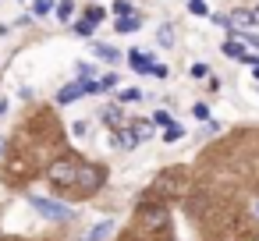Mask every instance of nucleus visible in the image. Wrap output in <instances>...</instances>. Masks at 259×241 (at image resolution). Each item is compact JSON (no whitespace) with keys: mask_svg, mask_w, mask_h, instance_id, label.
<instances>
[{"mask_svg":"<svg viewBox=\"0 0 259 241\" xmlns=\"http://www.w3.org/2000/svg\"><path fill=\"white\" fill-rule=\"evenodd\" d=\"M255 213H259V206H255Z\"/></svg>","mask_w":259,"mask_h":241,"instance_id":"c756f323","label":"nucleus"},{"mask_svg":"<svg viewBox=\"0 0 259 241\" xmlns=\"http://www.w3.org/2000/svg\"><path fill=\"white\" fill-rule=\"evenodd\" d=\"M149 75H153V78H167V68H163V64H153V71H149Z\"/></svg>","mask_w":259,"mask_h":241,"instance_id":"4be33fe9","label":"nucleus"},{"mask_svg":"<svg viewBox=\"0 0 259 241\" xmlns=\"http://www.w3.org/2000/svg\"><path fill=\"white\" fill-rule=\"evenodd\" d=\"M82 92H85V82H82V78H78V82H75V85H64V89H61V92H57V103H64V107H68V103H75V100H78V96H82Z\"/></svg>","mask_w":259,"mask_h":241,"instance_id":"39448f33","label":"nucleus"},{"mask_svg":"<svg viewBox=\"0 0 259 241\" xmlns=\"http://www.w3.org/2000/svg\"><path fill=\"white\" fill-rule=\"evenodd\" d=\"M29 202H32V209H36V213H43L47 220H71V216H75V213H71V206H64V202H54V199L29 195Z\"/></svg>","mask_w":259,"mask_h":241,"instance_id":"f03ea898","label":"nucleus"},{"mask_svg":"<svg viewBox=\"0 0 259 241\" xmlns=\"http://www.w3.org/2000/svg\"><path fill=\"white\" fill-rule=\"evenodd\" d=\"M71 15H75V4H71V0H61V4H57V18H61V22H68Z\"/></svg>","mask_w":259,"mask_h":241,"instance_id":"4468645a","label":"nucleus"},{"mask_svg":"<svg viewBox=\"0 0 259 241\" xmlns=\"http://www.w3.org/2000/svg\"><path fill=\"white\" fill-rule=\"evenodd\" d=\"M170 43H174V29L163 25V29H160V46H170Z\"/></svg>","mask_w":259,"mask_h":241,"instance_id":"f3484780","label":"nucleus"},{"mask_svg":"<svg viewBox=\"0 0 259 241\" xmlns=\"http://www.w3.org/2000/svg\"><path fill=\"white\" fill-rule=\"evenodd\" d=\"M114 85H117V75H107V78L100 82V89H114Z\"/></svg>","mask_w":259,"mask_h":241,"instance_id":"5701e85b","label":"nucleus"},{"mask_svg":"<svg viewBox=\"0 0 259 241\" xmlns=\"http://www.w3.org/2000/svg\"><path fill=\"white\" fill-rule=\"evenodd\" d=\"M71 131H75V135L82 138V135H85V121H75V124H71Z\"/></svg>","mask_w":259,"mask_h":241,"instance_id":"a878e982","label":"nucleus"},{"mask_svg":"<svg viewBox=\"0 0 259 241\" xmlns=\"http://www.w3.org/2000/svg\"><path fill=\"white\" fill-rule=\"evenodd\" d=\"M142 223H146V227H153V230H160V227H167V213H163L160 206L142 209Z\"/></svg>","mask_w":259,"mask_h":241,"instance_id":"20e7f679","label":"nucleus"},{"mask_svg":"<svg viewBox=\"0 0 259 241\" xmlns=\"http://www.w3.org/2000/svg\"><path fill=\"white\" fill-rule=\"evenodd\" d=\"M96 57L107 61V64H117V61H121V54H117L114 46H107V43H96Z\"/></svg>","mask_w":259,"mask_h":241,"instance_id":"6e6552de","label":"nucleus"},{"mask_svg":"<svg viewBox=\"0 0 259 241\" xmlns=\"http://www.w3.org/2000/svg\"><path fill=\"white\" fill-rule=\"evenodd\" d=\"M114 11H117V15H132V4H124V0H117V4H114Z\"/></svg>","mask_w":259,"mask_h":241,"instance_id":"412c9836","label":"nucleus"},{"mask_svg":"<svg viewBox=\"0 0 259 241\" xmlns=\"http://www.w3.org/2000/svg\"><path fill=\"white\" fill-rule=\"evenodd\" d=\"M227 22H231L234 29H238V25H245V29H248V25H252V11H234Z\"/></svg>","mask_w":259,"mask_h":241,"instance_id":"f8f14e48","label":"nucleus"},{"mask_svg":"<svg viewBox=\"0 0 259 241\" xmlns=\"http://www.w3.org/2000/svg\"><path fill=\"white\" fill-rule=\"evenodd\" d=\"M103 167H96V163H78L75 167V188H82V191H96L100 184H103Z\"/></svg>","mask_w":259,"mask_h":241,"instance_id":"f257e3e1","label":"nucleus"},{"mask_svg":"<svg viewBox=\"0 0 259 241\" xmlns=\"http://www.w3.org/2000/svg\"><path fill=\"white\" fill-rule=\"evenodd\" d=\"M110 234H114V223H110V220H103L100 227H93V230L85 234V241H107Z\"/></svg>","mask_w":259,"mask_h":241,"instance_id":"423d86ee","label":"nucleus"},{"mask_svg":"<svg viewBox=\"0 0 259 241\" xmlns=\"http://www.w3.org/2000/svg\"><path fill=\"white\" fill-rule=\"evenodd\" d=\"M139 96H142L139 89H124V92H121V103H132V100H139Z\"/></svg>","mask_w":259,"mask_h":241,"instance_id":"aec40b11","label":"nucleus"},{"mask_svg":"<svg viewBox=\"0 0 259 241\" xmlns=\"http://www.w3.org/2000/svg\"><path fill=\"white\" fill-rule=\"evenodd\" d=\"M32 11H36V15H50V11H54V0H36Z\"/></svg>","mask_w":259,"mask_h":241,"instance_id":"2eb2a0df","label":"nucleus"},{"mask_svg":"<svg viewBox=\"0 0 259 241\" xmlns=\"http://www.w3.org/2000/svg\"><path fill=\"white\" fill-rule=\"evenodd\" d=\"M75 167H78V163H71V160H57V163L47 170V177H50L57 188H68V184H75Z\"/></svg>","mask_w":259,"mask_h":241,"instance_id":"7ed1b4c3","label":"nucleus"},{"mask_svg":"<svg viewBox=\"0 0 259 241\" xmlns=\"http://www.w3.org/2000/svg\"><path fill=\"white\" fill-rule=\"evenodd\" d=\"M255 82H259V64H255Z\"/></svg>","mask_w":259,"mask_h":241,"instance_id":"cd10ccee","label":"nucleus"},{"mask_svg":"<svg viewBox=\"0 0 259 241\" xmlns=\"http://www.w3.org/2000/svg\"><path fill=\"white\" fill-rule=\"evenodd\" d=\"M128 61H132V68H135V71H142V75H149V71H153V61H149L146 54H128Z\"/></svg>","mask_w":259,"mask_h":241,"instance_id":"1a4fd4ad","label":"nucleus"},{"mask_svg":"<svg viewBox=\"0 0 259 241\" xmlns=\"http://www.w3.org/2000/svg\"><path fill=\"white\" fill-rule=\"evenodd\" d=\"M224 54L234 57V61H245V50H241V39H227L224 43Z\"/></svg>","mask_w":259,"mask_h":241,"instance_id":"9b49d317","label":"nucleus"},{"mask_svg":"<svg viewBox=\"0 0 259 241\" xmlns=\"http://www.w3.org/2000/svg\"><path fill=\"white\" fill-rule=\"evenodd\" d=\"M135 29H142V18H135V15H121L117 18V32H135Z\"/></svg>","mask_w":259,"mask_h":241,"instance_id":"0eeeda50","label":"nucleus"},{"mask_svg":"<svg viewBox=\"0 0 259 241\" xmlns=\"http://www.w3.org/2000/svg\"><path fill=\"white\" fill-rule=\"evenodd\" d=\"M85 18H89L93 25H100V22H103L107 15H103V8H89V11H85Z\"/></svg>","mask_w":259,"mask_h":241,"instance_id":"dca6fc26","label":"nucleus"},{"mask_svg":"<svg viewBox=\"0 0 259 241\" xmlns=\"http://www.w3.org/2000/svg\"><path fill=\"white\" fill-rule=\"evenodd\" d=\"M252 25H259V8H255V11H252Z\"/></svg>","mask_w":259,"mask_h":241,"instance_id":"bb28decb","label":"nucleus"},{"mask_svg":"<svg viewBox=\"0 0 259 241\" xmlns=\"http://www.w3.org/2000/svg\"><path fill=\"white\" fill-rule=\"evenodd\" d=\"M93 29H96V25H93V22H89V18H85V22H78V25H75V32H78V36H89V32H93Z\"/></svg>","mask_w":259,"mask_h":241,"instance_id":"a211bd4d","label":"nucleus"},{"mask_svg":"<svg viewBox=\"0 0 259 241\" xmlns=\"http://www.w3.org/2000/svg\"><path fill=\"white\" fill-rule=\"evenodd\" d=\"M132 135H135V142H146L153 135V121H135L132 124Z\"/></svg>","mask_w":259,"mask_h":241,"instance_id":"9d476101","label":"nucleus"},{"mask_svg":"<svg viewBox=\"0 0 259 241\" xmlns=\"http://www.w3.org/2000/svg\"><path fill=\"white\" fill-rule=\"evenodd\" d=\"M206 75H209L206 64H192V78H206Z\"/></svg>","mask_w":259,"mask_h":241,"instance_id":"6ab92c4d","label":"nucleus"},{"mask_svg":"<svg viewBox=\"0 0 259 241\" xmlns=\"http://www.w3.org/2000/svg\"><path fill=\"white\" fill-rule=\"evenodd\" d=\"M0 153H4V142H0Z\"/></svg>","mask_w":259,"mask_h":241,"instance_id":"c85d7f7f","label":"nucleus"},{"mask_svg":"<svg viewBox=\"0 0 259 241\" xmlns=\"http://www.w3.org/2000/svg\"><path fill=\"white\" fill-rule=\"evenodd\" d=\"M188 8H192L195 15H206V4H202V0H192V4H188Z\"/></svg>","mask_w":259,"mask_h":241,"instance_id":"393cba45","label":"nucleus"},{"mask_svg":"<svg viewBox=\"0 0 259 241\" xmlns=\"http://www.w3.org/2000/svg\"><path fill=\"white\" fill-rule=\"evenodd\" d=\"M195 117H199V121H209V107L199 103V107H195Z\"/></svg>","mask_w":259,"mask_h":241,"instance_id":"b1692460","label":"nucleus"},{"mask_svg":"<svg viewBox=\"0 0 259 241\" xmlns=\"http://www.w3.org/2000/svg\"><path fill=\"white\" fill-rule=\"evenodd\" d=\"M181 135H185V128H181V124H174V121H170V124H167V131H163V142H178V138H181Z\"/></svg>","mask_w":259,"mask_h":241,"instance_id":"ddd939ff","label":"nucleus"}]
</instances>
